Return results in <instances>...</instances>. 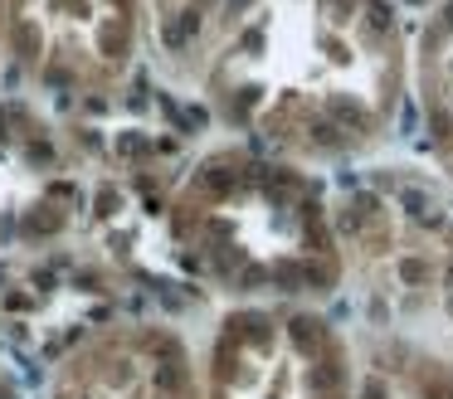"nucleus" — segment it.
Wrapping results in <instances>:
<instances>
[{
	"mask_svg": "<svg viewBox=\"0 0 453 399\" xmlns=\"http://www.w3.org/2000/svg\"><path fill=\"white\" fill-rule=\"evenodd\" d=\"M410 83L419 97L429 156L443 171V180H453V0H439L424 15L410 49Z\"/></svg>",
	"mask_w": 453,
	"mask_h": 399,
	"instance_id": "nucleus-6",
	"label": "nucleus"
},
{
	"mask_svg": "<svg viewBox=\"0 0 453 399\" xmlns=\"http://www.w3.org/2000/svg\"><path fill=\"white\" fill-rule=\"evenodd\" d=\"M0 399H20V389H15V385H11V380H5V375H0Z\"/></svg>",
	"mask_w": 453,
	"mask_h": 399,
	"instance_id": "nucleus-10",
	"label": "nucleus"
},
{
	"mask_svg": "<svg viewBox=\"0 0 453 399\" xmlns=\"http://www.w3.org/2000/svg\"><path fill=\"white\" fill-rule=\"evenodd\" d=\"M361 399H453V370L424 350H385L365 365Z\"/></svg>",
	"mask_w": 453,
	"mask_h": 399,
	"instance_id": "nucleus-7",
	"label": "nucleus"
},
{
	"mask_svg": "<svg viewBox=\"0 0 453 399\" xmlns=\"http://www.w3.org/2000/svg\"><path fill=\"white\" fill-rule=\"evenodd\" d=\"M356 346L312 302H234L200 356V399H361Z\"/></svg>",
	"mask_w": 453,
	"mask_h": 399,
	"instance_id": "nucleus-3",
	"label": "nucleus"
},
{
	"mask_svg": "<svg viewBox=\"0 0 453 399\" xmlns=\"http://www.w3.org/2000/svg\"><path fill=\"white\" fill-rule=\"evenodd\" d=\"M225 0H147V35L151 49H161L171 68H186L190 73V58H196L200 39H205L210 19Z\"/></svg>",
	"mask_w": 453,
	"mask_h": 399,
	"instance_id": "nucleus-8",
	"label": "nucleus"
},
{
	"mask_svg": "<svg viewBox=\"0 0 453 399\" xmlns=\"http://www.w3.org/2000/svg\"><path fill=\"white\" fill-rule=\"evenodd\" d=\"M176 253L234 302H312L336 292L346 239L307 165L254 146L210 151L166 200Z\"/></svg>",
	"mask_w": 453,
	"mask_h": 399,
	"instance_id": "nucleus-2",
	"label": "nucleus"
},
{
	"mask_svg": "<svg viewBox=\"0 0 453 399\" xmlns=\"http://www.w3.org/2000/svg\"><path fill=\"white\" fill-rule=\"evenodd\" d=\"M147 0H15V64L35 93L98 103L127 83Z\"/></svg>",
	"mask_w": 453,
	"mask_h": 399,
	"instance_id": "nucleus-4",
	"label": "nucleus"
},
{
	"mask_svg": "<svg viewBox=\"0 0 453 399\" xmlns=\"http://www.w3.org/2000/svg\"><path fill=\"white\" fill-rule=\"evenodd\" d=\"M15 58V0H0V68Z\"/></svg>",
	"mask_w": 453,
	"mask_h": 399,
	"instance_id": "nucleus-9",
	"label": "nucleus"
},
{
	"mask_svg": "<svg viewBox=\"0 0 453 399\" xmlns=\"http://www.w3.org/2000/svg\"><path fill=\"white\" fill-rule=\"evenodd\" d=\"M44 399H200V360L171 326H98L59 360Z\"/></svg>",
	"mask_w": 453,
	"mask_h": 399,
	"instance_id": "nucleus-5",
	"label": "nucleus"
},
{
	"mask_svg": "<svg viewBox=\"0 0 453 399\" xmlns=\"http://www.w3.org/2000/svg\"><path fill=\"white\" fill-rule=\"evenodd\" d=\"M190 78L254 151L342 165L390 136L410 44L390 0H225Z\"/></svg>",
	"mask_w": 453,
	"mask_h": 399,
	"instance_id": "nucleus-1",
	"label": "nucleus"
}]
</instances>
